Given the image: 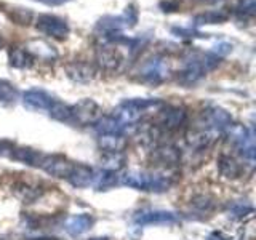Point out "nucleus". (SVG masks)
<instances>
[{
  "mask_svg": "<svg viewBox=\"0 0 256 240\" xmlns=\"http://www.w3.org/2000/svg\"><path fill=\"white\" fill-rule=\"evenodd\" d=\"M234 12L238 20H252L256 13V0H238Z\"/></svg>",
  "mask_w": 256,
  "mask_h": 240,
  "instance_id": "obj_27",
  "label": "nucleus"
},
{
  "mask_svg": "<svg viewBox=\"0 0 256 240\" xmlns=\"http://www.w3.org/2000/svg\"><path fill=\"white\" fill-rule=\"evenodd\" d=\"M40 194H42V190H38L36 188H30L28 186V184H16L14 186V196L21 198L22 202H26V204H30V202H34L36 198L40 197Z\"/></svg>",
  "mask_w": 256,
  "mask_h": 240,
  "instance_id": "obj_26",
  "label": "nucleus"
},
{
  "mask_svg": "<svg viewBox=\"0 0 256 240\" xmlns=\"http://www.w3.org/2000/svg\"><path fill=\"white\" fill-rule=\"evenodd\" d=\"M68 77L76 84H88L96 77V68L94 64L82 61V60H76L70 61L64 66Z\"/></svg>",
  "mask_w": 256,
  "mask_h": 240,
  "instance_id": "obj_9",
  "label": "nucleus"
},
{
  "mask_svg": "<svg viewBox=\"0 0 256 240\" xmlns=\"http://www.w3.org/2000/svg\"><path fill=\"white\" fill-rule=\"evenodd\" d=\"M93 173L94 172L88 165L74 164V168H72L68 180L74 188H88L93 181Z\"/></svg>",
  "mask_w": 256,
  "mask_h": 240,
  "instance_id": "obj_15",
  "label": "nucleus"
},
{
  "mask_svg": "<svg viewBox=\"0 0 256 240\" xmlns=\"http://www.w3.org/2000/svg\"><path fill=\"white\" fill-rule=\"evenodd\" d=\"M197 2H200V4H216V2H220V0H197Z\"/></svg>",
  "mask_w": 256,
  "mask_h": 240,
  "instance_id": "obj_37",
  "label": "nucleus"
},
{
  "mask_svg": "<svg viewBox=\"0 0 256 240\" xmlns=\"http://www.w3.org/2000/svg\"><path fill=\"white\" fill-rule=\"evenodd\" d=\"M101 165L104 166V170L109 172H118L120 168H124L125 165V157L122 152H104V156L101 158Z\"/></svg>",
  "mask_w": 256,
  "mask_h": 240,
  "instance_id": "obj_24",
  "label": "nucleus"
},
{
  "mask_svg": "<svg viewBox=\"0 0 256 240\" xmlns=\"http://www.w3.org/2000/svg\"><path fill=\"white\" fill-rule=\"evenodd\" d=\"M200 130H208V132H222L232 125V117L228 110H224L218 106L208 108L202 112V118H200Z\"/></svg>",
  "mask_w": 256,
  "mask_h": 240,
  "instance_id": "obj_7",
  "label": "nucleus"
},
{
  "mask_svg": "<svg viewBox=\"0 0 256 240\" xmlns=\"http://www.w3.org/2000/svg\"><path fill=\"white\" fill-rule=\"evenodd\" d=\"M157 126L162 132L180 130L188 120V112L178 106H165V104H162V108L157 110Z\"/></svg>",
  "mask_w": 256,
  "mask_h": 240,
  "instance_id": "obj_5",
  "label": "nucleus"
},
{
  "mask_svg": "<svg viewBox=\"0 0 256 240\" xmlns=\"http://www.w3.org/2000/svg\"><path fill=\"white\" fill-rule=\"evenodd\" d=\"M12 158L18 160V162H21V164L38 166L42 154H38L37 150H32L28 148H14V149H12Z\"/></svg>",
  "mask_w": 256,
  "mask_h": 240,
  "instance_id": "obj_23",
  "label": "nucleus"
},
{
  "mask_svg": "<svg viewBox=\"0 0 256 240\" xmlns=\"http://www.w3.org/2000/svg\"><path fill=\"white\" fill-rule=\"evenodd\" d=\"M94 130L100 134H125L128 126H125L122 122H118L114 116H106L101 117L94 124Z\"/></svg>",
  "mask_w": 256,
  "mask_h": 240,
  "instance_id": "obj_17",
  "label": "nucleus"
},
{
  "mask_svg": "<svg viewBox=\"0 0 256 240\" xmlns=\"http://www.w3.org/2000/svg\"><path fill=\"white\" fill-rule=\"evenodd\" d=\"M230 210H232V214H234V216H242L246 212H252V206L245 205V204H234L230 206Z\"/></svg>",
  "mask_w": 256,
  "mask_h": 240,
  "instance_id": "obj_34",
  "label": "nucleus"
},
{
  "mask_svg": "<svg viewBox=\"0 0 256 240\" xmlns=\"http://www.w3.org/2000/svg\"><path fill=\"white\" fill-rule=\"evenodd\" d=\"M16 88L10 84V82H5V80H0V100L2 101H13L16 98Z\"/></svg>",
  "mask_w": 256,
  "mask_h": 240,
  "instance_id": "obj_30",
  "label": "nucleus"
},
{
  "mask_svg": "<svg viewBox=\"0 0 256 240\" xmlns=\"http://www.w3.org/2000/svg\"><path fill=\"white\" fill-rule=\"evenodd\" d=\"M158 6L164 13H173V12L180 10L181 4L178 2V0H164V2H160Z\"/></svg>",
  "mask_w": 256,
  "mask_h": 240,
  "instance_id": "obj_33",
  "label": "nucleus"
},
{
  "mask_svg": "<svg viewBox=\"0 0 256 240\" xmlns=\"http://www.w3.org/2000/svg\"><path fill=\"white\" fill-rule=\"evenodd\" d=\"M149 180H150V176L148 173L130 170L118 176V184L128 186L132 189H138V190H149Z\"/></svg>",
  "mask_w": 256,
  "mask_h": 240,
  "instance_id": "obj_14",
  "label": "nucleus"
},
{
  "mask_svg": "<svg viewBox=\"0 0 256 240\" xmlns=\"http://www.w3.org/2000/svg\"><path fill=\"white\" fill-rule=\"evenodd\" d=\"M190 206L194 208V210L200 212V213H208V212H212L213 210V206H214V200L213 197L210 196H196L194 198L190 200Z\"/></svg>",
  "mask_w": 256,
  "mask_h": 240,
  "instance_id": "obj_28",
  "label": "nucleus"
},
{
  "mask_svg": "<svg viewBox=\"0 0 256 240\" xmlns=\"http://www.w3.org/2000/svg\"><path fill=\"white\" fill-rule=\"evenodd\" d=\"M93 220L90 214H76V216H70L68 218V221L64 222V229H66L68 234L70 236H82L85 232L92 228Z\"/></svg>",
  "mask_w": 256,
  "mask_h": 240,
  "instance_id": "obj_16",
  "label": "nucleus"
},
{
  "mask_svg": "<svg viewBox=\"0 0 256 240\" xmlns=\"http://www.w3.org/2000/svg\"><path fill=\"white\" fill-rule=\"evenodd\" d=\"M48 114L52 118L58 120V122H72V114H70V108L66 106L61 101H53L50 109H48Z\"/></svg>",
  "mask_w": 256,
  "mask_h": 240,
  "instance_id": "obj_25",
  "label": "nucleus"
},
{
  "mask_svg": "<svg viewBox=\"0 0 256 240\" xmlns=\"http://www.w3.org/2000/svg\"><path fill=\"white\" fill-rule=\"evenodd\" d=\"M134 221L141 226H150V224H174L178 218L170 212H144L134 216Z\"/></svg>",
  "mask_w": 256,
  "mask_h": 240,
  "instance_id": "obj_13",
  "label": "nucleus"
},
{
  "mask_svg": "<svg viewBox=\"0 0 256 240\" xmlns=\"http://www.w3.org/2000/svg\"><path fill=\"white\" fill-rule=\"evenodd\" d=\"M218 170L221 176L228 180H237L242 174V166L237 162L234 157L230 156H221L218 158Z\"/></svg>",
  "mask_w": 256,
  "mask_h": 240,
  "instance_id": "obj_19",
  "label": "nucleus"
},
{
  "mask_svg": "<svg viewBox=\"0 0 256 240\" xmlns=\"http://www.w3.org/2000/svg\"><path fill=\"white\" fill-rule=\"evenodd\" d=\"M70 114L72 122H77L80 125H94L102 117L100 104L90 98H85L74 104L70 108Z\"/></svg>",
  "mask_w": 256,
  "mask_h": 240,
  "instance_id": "obj_6",
  "label": "nucleus"
},
{
  "mask_svg": "<svg viewBox=\"0 0 256 240\" xmlns=\"http://www.w3.org/2000/svg\"><path fill=\"white\" fill-rule=\"evenodd\" d=\"M98 144L104 152H124L128 141L125 134H100Z\"/></svg>",
  "mask_w": 256,
  "mask_h": 240,
  "instance_id": "obj_18",
  "label": "nucleus"
},
{
  "mask_svg": "<svg viewBox=\"0 0 256 240\" xmlns=\"http://www.w3.org/2000/svg\"><path fill=\"white\" fill-rule=\"evenodd\" d=\"M170 74V66L164 56H152L146 62H142L138 69V78L144 84L157 85L162 84Z\"/></svg>",
  "mask_w": 256,
  "mask_h": 240,
  "instance_id": "obj_2",
  "label": "nucleus"
},
{
  "mask_svg": "<svg viewBox=\"0 0 256 240\" xmlns=\"http://www.w3.org/2000/svg\"><path fill=\"white\" fill-rule=\"evenodd\" d=\"M92 240H108V238H92Z\"/></svg>",
  "mask_w": 256,
  "mask_h": 240,
  "instance_id": "obj_40",
  "label": "nucleus"
},
{
  "mask_svg": "<svg viewBox=\"0 0 256 240\" xmlns=\"http://www.w3.org/2000/svg\"><path fill=\"white\" fill-rule=\"evenodd\" d=\"M4 48V40H2V37H0V50Z\"/></svg>",
  "mask_w": 256,
  "mask_h": 240,
  "instance_id": "obj_39",
  "label": "nucleus"
},
{
  "mask_svg": "<svg viewBox=\"0 0 256 240\" xmlns=\"http://www.w3.org/2000/svg\"><path fill=\"white\" fill-rule=\"evenodd\" d=\"M38 166L56 178H68L74 168V164L62 156H42Z\"/></svg>",
  "mask_w": 256,
  "mask_h": 240,
  "instance_id": "obj_8",
  "label": "nucleus"
},
{
  "mask_svg": "<svg viewBox=\"0 0 256 240\" xmlns=\"http://www.w3.org/2000/svg\"><path fill=\"white\" fill-rule=\"evenodd\" d=\"M150 158L154 160L157 165L162 166H174L180 164L181 160V152L178 148L172 146V144H160L154 150H152Z\"/></svg>",
  "mask_w": 256,
  "mask_h": 240,
  "instance_id": "obj_11",
  "label": "nucleus"
},
{
  "mask_svg": "<svg viewBox=\"0 0 256 240\" xmlns=\"http://www.w3.org/2000/svg\"><path fill=\"white\" fill-rule=\"evenodd\" d=\"M10 20L16 24H21V26H28L32 20V12L29 8H13L10 13Z\"/></svg>",
  "mask_w": 256,
  "mask_h": 240,
  "instance_id": "obj_29",
  "label": "nucleus"
},
{
  "mask_svg": "<svg viewBox=\"0 0 256 240\" xmlns=\"http://www.w3.org/2000/svg\"><path fill=\"white\" fill-rule=\"evenodd\" d=\"M93 186L98 190H108L112 189L118 184V174L116 172H109V170H101L98 173H93Z\"/></svg>",
  "mask_w": 256,
  "mask_h": 240,
  "instance_id": "obj_21",
  "label": "nucleus"
},
{
  "mask_svg": "<svg viewBox=\"0 0 256 240\" xmlns=\"http://www.w3.org/2000/svg\"><path fill=\"white\" fill-rule=\"evenodd\" d=\"M124 56L118 50V45L114 42H102L96 48V66L104 72L118 70Z\"/></svg>",
  "mask_w": 256,
  "mask_h": 240,
  "instance_id": "obj_4",
  "label": "nucleus"
},
{
  "mask_svg": "<svg viewBox=\"0 0 256 240\" xmlns=\"http://www.w3.org/2000/svg\"><path fill=\"white\" fill-rule=\"evenodd\" d=\"M8 62H10L12 68L16 69H29L34 64V58L28 53L26 48L14 46L8 52Z\"/></svg>",
  "mask_w": 256,
  "mask_h": 240,
  "instance_id": "obj_20",
  "label": "nucleus"
},
{
  "mask_svg": "<svg viewBox=\"0 0 256 240\" xmlns=\"http://www.w3.org/2000/svg\"><path fill=\"white\" fill-rule=\"evenodd\" d=\"M230 52H232V45L228 44V42H220V44H216V45L213 46V50H212V53L218 56V58L229 54Z\"/></svg>",
  "mask_w": 256,
  "mask_h": 240,
  "instance_id": "obj_32",
  "label": "nucleus"
},
{
  "mask_svg": "<svg viewBox=\"0 0 256 240\" xmlns=\"http://www.w3.org/2000/svg\"><path fill=\"white\" fill-rule=\"evenodd\" d=\"M5 146H6L5 142H0V154H2V152L5 150Z\"/></svg>",
  "mask_w": 256,
  "mask_h": 240,
  "instance_id": "obj_38",
  "label": "nucleus"
},
{
  "mask_svg": "<svg viewBox=\"0 0 256 240\" xmlns=\"http://www.w3.org/2000/svg\"><path fill=\"white\" fill-rule=\"evenodd\" d=\"M208 240H229V237L221 234V232H213V234L208 237Z\"/></svg>",
  "mask_w": 256,
  "mask_h": 240,
  "instance_id": "obj_36",
  "label": "nucleus"
},
{
  "mask_svg": "<svg viewBox=\"0 0 256 240\" xmlns=\"http://www.w3.org/2000/svg\"><path fill=\"white\" fill-rule=\"evenodd\" d=\"M28 50V53L36 60H42V61H46V62H53L56 58H58V52H56V48L45 42V40H40V38H34V40H29L28 45L24 46Z\"/></svg>",
  "mask_w": 256,
  "mask_h": 240,
  "instance_id": "obj_10",
  "label": "nucleus"
},
{
  "mask_svg": "<svg viewBox=\"0 0 256 240\" xmlns=\"http://www.w3.org/2000/svg\"><path fill=\"white\" fill-rule=\"evenodd\" d=\"M173 34H176L178 37H189V38H194V37H206V34H200V32L194 30V29H184V28H173L172 29Z\"/></svg>",
  "mask_w": 256,
  "mask_h": 240,
  "instance_id": "obj_31",
  "label": "nucleus"
},
{
  "mask_svg": "<svg viewBox=\"0 0 256 240\" xmlns=\"http://www.w3.org/2000/svg\"><path fill=\"white\" fill-rule=\"evenodd\" d=\"M54 100L44 90H28L22 94V104L32 110H48Z\"/></svg>",
  "mask_w": 256,
  "mask_h": 240,
  "instance_id": "obj_12",
  "label": "nucleus"
},
{
  "mask_svg": "<svg viewBox=\"0 0 256 240\" xmlns=\"http://www.w3.org/2000/svg\"><path fill=\"white\" fill-rule=\"evenodd\" d=\"M36 2H40V4L48 5V6H60V5L70 2V0H36Z\"/></svg>",
  "mask_w": 256,
  "mask_h": 240,
  "instance_id": "obj_35",
  "label": "nucleus"
},
{
  "mask_svg": "<svg viewBox=\"0 0 256 240\" xmlns=\"http://www.w3.org/2000/svg\"><path fill=\"white\" fill-rule=\"evenodd\" d=\"M229 20V13L226 10H210L200 13L194 18V26H205V24H222Z\"/></svg>",
  "mask_w": 256,
  "mask_h": 240,
  "instance_id": "obj_22",
  "label": "nucleus"
},
{
  "mask_svg": "<svg viewBox=\"0 0 256 240\" xmlns=\"http://www.w3.org/2000/svg\"><path fill=\"white\" fill-rule=\"evenodd\" d=\"M36 29L46 37L56 40H64L69 36V24L56 14H38L36 21Z\"/></svg>",
  "mask_w": 256,
  "mask_h": 240,
  "instance_id": "obj_3",
  "label": "nucleus"
},
{
  "mask_svg": "<svg viewBox=\"0 0 256 240\" xmlns=\"http://www.w3.org/2000/svg\"><path fill=\"white\" fill-rule=\"evenodd\" d=\"M164 102L156 101V100H126L120 102L118 106L114 109L112 116H114L118 122H122L125 126H133L138 124L144 112L149 109H158Z\"/></svg>",
  "mask_w": 256,
  "mask_h": 240,
  "instance_id": "obj_1",
  "label": "nucleus"
}]
</instances>
